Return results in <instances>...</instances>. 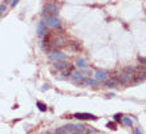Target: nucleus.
Returning <instances> with one entry per match:
<instances>
[{
	"mask_svg": "<svg viewBox=\"0 0 146 134\" xmlns=\"http://www.w3.org/2000/svg\"><path fill=\"white\" fill-rule=\"evenodd\" d=\"M106 127H109V129H111V130H115V129H117L114 122H109L108 125H106Z\"/></svg>",
	"mask_w": 146,
	"mask_h": 134,
	"instance_id": "16",
	"label": "nucleus"
},
{
	"mask_svg": "<svg viewBox=\"0 0 146 134\" xmlns=\"http://www.w3.org/2000/svg\"><path fill=\"white\" fill-rule=\"evenodd\" d=\"M76 65L78 66V68H86V62H85V60L84 58H78V60H77L76 61Z\"/></svg>",
	"mask_w": 146,
	"mask_h": 134,
	"instance_id": "13",
	"label": "nucleus"
},
{
	"mask_svg": "<svg viewBox=\"0 0 146 134\" xmlns=\"http://www.w3.org/2000/svg\"><path fill=\"white\" fill-rule=\"evenodd\" d=\"M85 82H86V84H89V85H96V84H97L96 81L90 80V78H86V80H85Z\"/></svg>",
	"mask_w": 146,
	"mask_h": 134,
	"instance_id": "18",
	"label": "nucleus"
},
{
	"mask_svg": "<svg viewBox=\"0 0 146 134\" xmlns=\"http://www.w3.org/2000/svg\"><path fill=\"white\" fill-rule=\"evenodd\" d=\"M44 13H46L48 16H57L58 13V5L54 3H48L44 7Z\"/></svg>",
	"mask_w": 146,
	"mask_h": 134,
	"instance_id": "5",
	"label": "nucleus"
},
{
	"mask_svg": "<svg viewBox=\"0 0 146 134\" xmlns=\"http://www.w3.org/2000/svg\"><path fill=\"white\" fill-rule=\"evenodd\" d=\"M121 118H122V114H119V113L114 115V121H115V122H119V121H121Z\"/></svg>",
	"mask_w": 146,
	"mask_h": 134,
	"instance_id": "17",
	"label": "nucleus"
},
{
	"mask_svg": "<svg viewBox=\"0 0 146 134\" xmlns=\"http://www.w3.org/2000/svg\"><path fill=\"white\" fill-rule=\"evenodd\" d=\"M70 76H72L73 81H82L84 80V76L81 72H70Z\"/></svg>",
	"mask_w": 146,
	"mask_h": 134,
	"instance_id": "11",
	"label": "nucleus"
},
{
	"mask_svg": "<svg viewBox=\"0 0 146 134\" xmlns=\"http://www.w3.org/2000/svg\"><path fill=\"white\" fill-rule=\"evenodd\" d=\"M122 122H123V125H126V126H131V125H133V121H131L130 118H129V117H123L122 115Z\"/></svg>",
	"mask_w": 146,
	"mask_h": 134,
	"instance_id": "14",
	"label": "nucleus"
},
{
	"mask_svg": "<svg viewBox=\"0 0 146 134\" xmlns=\"http://www.w3.org/2000/svg\"><path fill=\"white\" fill-rule=\"evenodd\" d=\"M134 74H135L134 68H131V66L125 68L122 72L117 76L118 84H129V82H131V81L134 80Z\"/></svg>",
	"mask_w": 146,
	"mask_h": 134,
	"instance_id": "1",
	"label": "nucleus"
},
{
	"mask_svg": "<svg viewBox=\"0 0 146 134\" xmlns=\"http://www.w3.org/2000/svg\"><path fill=\"white\" fill-rule=\"evenodd\" d=\"M66 44V40L62 37L60 33H56L53 32V42H52V48L53 49H58V48H61Z\"/></svg>",
	"mask_w": 146,
	"mask_h": 134,
	"instance_id": "4",
	"label": "nucleus"
},
{
	"mask_svg": "<svg viewBox=\"0 0 146 134\" xmlns=\"http://www.w3.org/2000/svg\"><path fill=\"white\" fill-rule=\"evenodd\" d=\"M85 127L86 126H84V125H66V126L56 129V133H85V130H86Z\"/></svg>",
	"mask_w": 146,
	"mask_h": 134,
	"instance_id": "2",
	"label": "nucleus"
},
{
	"mask_svg": "<svg viewBox=\"0 0 146 134\" xmlns=\"http://www.w3.org/2000/svg\"><path fill=\"white\" fill-rule=\"evenodd\" d=\"M48 32V28H46V24L44 20H41V21H38V25H37V29H36V33H37L38 37H41V36H44V34Z\"/></svg>",
	"mask_w": 146,
	"mask_h": 134,
	"instance_id": "7",
	"label": "nucleus"
},
{
	"mask_svg": "<svg viewBox=\"0 0 146 134\" xmlns=\"http://www.w3.org/2000/svg\"><path fill=\"white\" fill-rule=\"evenodd\" d=\"M45 24L48 27H53V28H58L61 25V23H60V20H58L57 16H48Z\"/></svg>",
	"mask_w": 146,
	"mask_h": 134,
	"instance_id": "6",
	"label": "nucleus"
},
{
	"mask_svg": "<svg viewBox=\"0 0 146 134\" xmlns=\"http://www.w3.org/2000/svg\"><path fill=\"white\" fill-rule=\"evenodd\" d=\"M73 117H74V118H77V119H92V121H96V119H97L96 115L89 114V113H76Z\"/></svg>",
	"mask_w": 146,
	"mask_h": 134,
	"instance_id": "8",
	"label": "nucleus"
},
{
	"mask_svg": "<svg viewBox=\"0 0 146 134\" xmlns=\"http://www.w3.org/2000/svg\"><path fill=\"white\" fill-rule=\"evenodd\" d=\"M106 86L108 88H114V86H117L118 85V80H117V77H113V78H110V80H108L106 82Z\"/></svg>",
	"mask_w": 146,
	"mask_h": 134,
	"instance_id": "12",
	"label": "nucleus"
},
{
	"mask_svg": "<svg viewBox=\"0 0 146 134\" xmlns=\"http://www.w3.org/2000/svg\"><path fill=\"white\" fill-rule=\"evenodd\" d=\"M54 68L57 69V70H60V72L64 74V76H68V74H70V72L73 70V65L72 64H69V62H65V61H56V64H54Z\"/></svg>",
	"mask_w": 146,
	"mask_h": 134,
	"instance_id": "3",
	"label": "nucleus"
},
{
	"mask_svg": "<svg viewBox=\"0 0 146 134\" xmlns=\"http://www.w3.org/2000/svg\"><path fill=\"white\" fill-rule=\"evenodd\" d=\"M134 133L138 134V133H141V130H139V129H134Z\"/></svg>",
	"mask_w": 146,
	"mask_h": 134,
	"instance_id": "21",
	"label": "nucleus"
},
{
	"mask_svg": "<svg viewBox=\"0 0 146 134\" xmlns=\"http://www.w3.org/2000/svg\"><path fill=\"white\" fill-rule=\"evenodd\" d=\"M4 11H5V4H1V5H0V16L3 15Z\"/></svg>",
	"mask_w": 146,
	"mask_h": 134,
	"instance_id": "19",
	"label": "nucleus"
},
{
	"mask_svg": "<svg viewBox=\"0 0 146 134\" xmlns=\"http://www.w3.org/2000/svg\"><path fill=\"white\" fill-rule=\"evenodd\" d=\"M16 4H17V0H13V1L11 3V5H12V7H15Z\"/></svg>",
	"mask_w": 146,
	"mask_h": 134,
	"instance_id": "20",
	"label": "nucleus"
},
{
	"mask_svg": "<svg viewBox=\"0 0 146 134\" xmlns=\"http://www.w3.org/2000/svg\"><path fill=\"white\" fill-rule=\"evenodd\" d=\"M37 106H38V109H40L41 111H46V105H45V103H42V102H40V101H38Z\"/></svg>",
	"mask_w": 146,
	"mask_h": 134,
	"instance_id": "15",
	"label": "nucleus"
},
{
	"mask_svg": "<svg viewBox=\"0 0 146 134\" xmlns=\"http://www.w3.org/2000/svg\"><path fill=\"white\" fill-rule=\"evenodd\" d=\"M48 57L50 60H53V61H60V60L65 58V53H62V52H52V53H49Z\"/></svg>",
	"mask_w": 146,
	"mask_h": 134,
	"instance_id": "9",
	"label": "nucleus"
},
{
	"mask_svg": "<svg viewBox=\"0 0 146 134\" xmlns=\"http://www.w3.org/2000/svg\"><path fill=\"white\" fill-rule=\"evenodd\" d=\"M108 78V73L105 72V70H98L96 72V80L97 81H105Z\"/></svg>",
	"mask_w": 146,
	"mask_h": 134,
	"instance_id": "10",
	"label": "nucleus"
}]
</instances>
